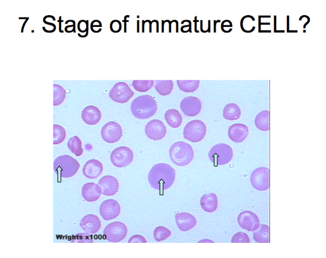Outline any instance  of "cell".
<instances>
[{
	"label": "cell",
	"instance_id": "cell-29",
	"mask_svg": "<svg viewBox=\"0 0 326 258\" xmlns=\"http://www.w3.org/2000/svg\"><path fill=\"white\" fill-rule=\"evenodd\" d=\"M68 147L76 157H80L83 155L84 151L82 147V141L79 137L74 136L70 139L68 142Z\"/></svg>",
	"mask_w": 326,
	"mask_h": 258
},
{
	"label": "cell",
	"instance_id": "cell-2",
	"mask_svg": "<svg viewBox=\"0 0 326 258\" xmlns=\"http://www.w3.org/2000/svg\"><path fill=\"white\" fill-rule=\"evenodd\" d=\"M158 110L157 102L152 96L140 95L131 103V110L134 117L145 120L154 116Z\"/></svg>",
	"mask_w": 326,
	"mask_h": 258
},
{
	"label": "cell",
	"instance_id": "cell-19",
	"mask_svg": "<svg viewBox=\"0 0 326 258\" xmlns=\"http://www.w3.org/2000/svg\"><path fill=\"white\" fill-rule=\"evenodd\" d=\"M103 164L98 160L93 159L85 163L83 169L84 176L89 179H95L102 174Z\"/></svg>",
	"mask_w": 326,
	"mask_h": 258
},
{
	"label": "cell",
	"instance_id": "cell-35",
	"mask_svg": "<svg viewBox=\"0 0 326 258\" xmlns=\"http://www.w3.org/2000/svg\"><path fill=\"white\" fill-rule=\"evenodd\" d=\"M72 242H77V243H93V237L91 234L87 233H80L73 236Z\"/></svg>",
	"mask_w": 326,
	"mask_h": 258
},
{
	"label": "cell",
	"instance_id": "cell-23",
	"mask_svg": "<svg viewBox=\"0 0 326 258\" xmlns=\"http://www.w3.org/2000/svg\"><path fill=\"white\" fill-rule=\"evenodd\" d=\"M200 205L202 209L207 212H213L218 207V200L216 195L212 192H210L203 195L200 199Z\"/></svg>",
	"mask_w": 326,
	"mask_h": 258
},
{
	"label": "cell",
	"instance_id": "cell-16",
	"mask_svg": "<svg viewBox=\"0 0 326 258\" xmlns=\"http://www.w3.org/2000/svg\"><path fill=\"white\" fill-rule=\"evenodd\" d=\"M98 185L102 189V193L106 196H114L119 189L118 181L113 176L102 177L99 181Z\"/></svg>",
	"mask_w": 326,
	"mask_h": 258
},
{
	"label": "cell",
	"instance_id": "cell-9",
	"mask_svg": "<svg viewBox=\"0 0 326 258\" xmlns=\"http://www.w3.org/2000/svg\"><path fill=\"white\" fill-rule=\"evenodd\" d=\"M134 160V153L127 147H119L112 152L111 161L115 166L122 168L132 163Z\"/></svg>",
	"mask_w": 326,
	"mask_h": 258
},
{
	"label": "cell",
	"instance_id": "cell-32",
	"mask_svg": "<svg viewBox=\"0 0 326 258\" xmlns=\"http://www.w3.org/2000/svg\"><path fill=\"white\" fill-rule=\"evenodd\" d=\"M67 137V132L63 126L59 125H53V144H60Z\"/></svg>",
	"mask_w": 326,
	"mask_h": 258
},
{
	"label": "cell",
	"instance_id": "cell-11",
	"mask_svg": "<svg viewBox=\"0 0 326 258\" xmlns=\"http://www.w3.org/2000/svg\"><path fill=\"white\" fill-rule=\"evenodd\" d=\"M122 134L121 126L115 121L107 122L101 130V136L103 140L110 144L115 143L121 140Z\"/></svg>",
	"mask_w": 326,
	"mask_h": 258
},
{
	"label": "cell",
	"instance_id": "cell-39",
	"mask_svg": "<svg viewBox=\"0 0 326 258\" xmlns=\"http://www.w3.org/2000/svg\"><path fill=\"white\" fill-rule=\"evenodd\" d=\"M110 29L112 32L117 33L121 31L122 29V24L118 20H114L111 23Z\"/></svg>",
	"mask_w": 326,
	"mask_h": 258
},
{
	"label": "cell",
	"instance_id": "cell-43",
	"mask_svg": "<svg viewBox=\"0 0 326 258\" xmlns=\"http://www.w3.org/2000/svg\"><path fill=\"white\" fill-rule=\"evenodd\" d=\"M191 24H189L188 25H186V26L184 25L181 28V31L182 32L184 33L185 30L186 28V30H187V32H189V28L191 29Z\"/></svg>",
	"mask_w": 326,
	"mask_h": 258
},
{
	"label": "cell",
	"instance_id": "cell-26",
	"mask_svg": "<svg viewBox=\"0 0 326 258\" xmlns=\"http://www.w3.org/2000/svg\"><path fill=\"white\" fill-rule=\"evenodd\" d=\"M255 125L257 128L263 132L270 130V111L265 110L259 113L255 118Z\"/></svg>",
	"mask_w": 326,
	"mask_h": 258
},
{
	"label": "cell",
	"instance_id": "cell-22",
	"mask_svg": "<svg viewBox=\"0 0 326 258\" xmlns=\"http://www.w3.org/2000/svg\"><path fill=\"white\" fill-rule=\"evenodd\" d=\"M83 198L89 202L96 201L102 194V189L98 184L94 183L85 184L82 188Z\"/></svg>",
	"mask_w": 326,
	"mask_h": 258
},
{
	"label": "cell",
	"instance_id": "cell-20",
	"mask_svg": "<svg viewBox=\"0 0 326 258\" xmlns=\"http://www.w3.org/2000/svg\"><path fill=\"white\" fill-rule=\"evenodd\" d=\"M81 118L89 125H95L102 118V114L98 107L91 105L85 108L81 113Z\"/></svg>",
	"mask_w": 326,
	"mask_h": 258
},
{
	"label": "cell",
	"instance_id": "cell-40",
	"mask_svg": "<svg viewBox=\"0 0 326 258\" xmlns=\"http://www.w3.org/2000/svg\"><path fill=\"white\" fill-rule=\"evenodd\" d=\"M129 243H146L145 238L140 235H135L132 236L129 241Z\"/></svg>",
	"mask_w": 326,
	"mask_h": 258
},
{
	"label": "cell",
	"instance_id": "cell-38",
	"mask_svg": "<svg viewBox=\"0 0 326 258\" xmlns=\"http://www.w3.org/2000/svg\"><path fill=\"white\" fill-rule=\"evenodd\" d=\"M102 28V24L99 20H94L92 22L91 29L92 31L94 33H98L101 32Z\"/></svg>",
	"mask_w": 326,
	"mask_h": 258
},
{
	"label": "cell",
	"instance_id": "cell-10",
	"mask_svg": "<svg viewBox=\"0 0 326 258\" xmlns=\"http://www.w3.org/2000/svg\"><path fill=\"white\" fill-rule=\"evenodd\" d=\"M134 92L129 85L125 82L116 83L110 91L109 95L112 101L119 103H125L133 97Z\"/></svg>",
	"mask_w": 326,
	"mask_h": 258
},
{
	"label": "cell",
	"instance_id": "cell-36",
	"mask_svg": "<svg viewBox=\"0 0 326 258\" xmlns=\"http://www.w3.org/2000/svg\"><path fill=\"white\" fill-rule=\"evenodd\" d=\"M231 242L232 243H250V238L246 233L239 232L233 236Z\"/></svg>",
	"mask_w": 326,
	"mask_h": 258
},
{
	"label": "cell",
	"instance_id": "cell-14",
	"mask_svg": "<svg viewBox=\"0 0 326 258\" xmlns=\"http://www.w3.org/2000/svg\"><path fill=\"white\" fill-rule=\"evenodd\" d=\"M145 131L147 137L153 141L162 140L167 132L164 123L158 119H154L147 123Z\"/></svg>",
	"mask_w": 326,
	"mask_h": 258
},
{
	"label": "cell",
	"instance_id": "cell-28",
	"mask_svg": "<svg viewBox=\"0 0 326 258\" xmlns=\"http://www.w3.org/2000/svg\"><path fill=\"white\" fill-rule=\"evenodd\" d=\"M174 84L172 80H157L155 88L158 93L163 96H166L172 93Z\"/></svg>",
	"mask_w": 326,
	"mask_h": 258
},
{
	"label": "cell",
	"instance_id": "cell-34",
	"mask_svg": "<svg viewBox=\"0 0 326 258\" xmlns=\"http://www.w3.org/2000/svg\"><path fill=\"white\" fill-rule=\"evenodd\" d=\"M171 235L170 231L164 226H159L155 229L154 237L155 240L158 242L165 240Z\"/></svg>",
	"mask_w": 326,
	"mask_h": 258
},
{
	"label": "cell",
	"instance_id": "cell-21",
	"mask_svg": "<svg viewBox=\"0 0 326 258\" xmlns=\"http://www.w3.org/2000/svg\"><path fill=\"white\" fill-rule=\"evenodd\" d=\"M175 218L177 225L181 232H188L195 227L197 224L196 218L188 213H177Z\"/></svg>",
	"mask_w": 326,
	"mask_h": 258
},
{
	"label": "cell",
	"instance_id": "cell-31",
	"mask_svg": "<svg viewBox=\"0 0 326 258\" xmlns=\"http://www.w3.org/2000/svg\"><path fill=\"white\" fill-rule=\"evenodd\" d=\"M66 98L64 88L59 84H53V106H58L63 103Z\"/></svg>",
	"mask_w": 326,
	"mask_h": 258
},
{
	"label": "cell",
	"instance_id": "cell-3",
	"mask_svg": "<svg viewBox=\"0 0 326 258\" xmlns=\"http://www.w3.org/2000/svg\"><path fill=\"white\" fill-rule=\"evenodd\" d=\"M169 156L174 164L184 167L191 163L194 158V151L191 145L180 141L174 142L170 147Z\"/></svg>",
	"mask_w": 326,
	"mask_h": 258
},
{
	"label": "cell",
	"instance_id": "cell-5",
	"mask_svg": "<svg viewBox=\"0 0 326 258\" xmlns=\"http://www.w3.org/2000/svg\"><path fill=\"white\" fill-rule=\"evenodd\" d=\"M233 151L230 145L220 143L212 147L208 156L214 166L216 167L230 163L233 157Z\"/></svg>",
	"mask_w": 326,
	"mask_h": 258
},
{
	"label": "cell",
	"instance_id": "cell-24",
	"mask_svg": "<svg viewBox=\"0 0 326 258\" xmlns=\"http://www.w3.org/2000/svg\"><path fill=\"white\" fill-rule=\"evenodd\" d=\"M165 120L172 128H179L182 123V117L180 112L176 109H170L166 111Z\"/></svg>",
	"mask_w": 326,
	"mask_h": 258
},
{
	"label": "cell",
	"instance_id": "cell-42",
	"mask_svg": "<svg viewBox=\"0 0 326 258\" xmlns=\"http://www.w3.org/2000/svg\"><path fill=\"white\" fill-rule=\"evenodd\" d=\"M233 24L232 22L230 21L226 20L224 21L222 23V26H221V28H222V31L225 33H227V28H232Z\"/></svg>",
	"mask_w": 326,
	"mask_h": 258
},
{
	"label": "cell",
	"instance_id": "cell-27",
	"mask_svg": "<svg viewBox=\"0 0 326 258\" xmlns=\"http://www.w3.org/2000/svg\"><path fill=\"white\" fill-rule=\"evenodd\" d=\"M257 232L254 234V239L258 243H269L270 227L265 224H262Z\"/></svg>",
	"mask_w": 326,
	"mask_h": 258
},
{
	"label": "cell",
	"instance_id": "cell-37",
	"mask_svg": "<svg viewBox=\"0 0 326 258\" xmlns=\"http://www.w3.org/2000/svg\"><path fill=\"white\" fill-rule=\"evenodd\" d=\"M77 29L82 33H78L77 35L80 38H85L89 34V21L81 20L77 24Z\"/></svg>",
	"mask_w": 326,
	"mask_h": 258
},
{
	"label": "cell",
	"instance_id": "cell-4",
	"mask_svg": "<svg viewBox=\"0 0 326 258\" xmlns=\"http://www.w3.org/2000/svg\"><path fill=\"white\" fill-rule=\"evenodd\" d=\"M80 167L79 162L70 156H59L54 161V171L61 178H70L74 176Z\"/></svg>",
	"mask_w": 326,
	"mask_h": 258
},
{
	"label": "cell",
	"instance_id": "cell-44",
	"mask_svg": "<svg viewBox=\"0 0 326 258\" xmlns=\"http://www.w3.org/2000/svg\"><path fill=\"white\" fill-rule=\"evenodd\" d=\"M61 18H62V17L60 16L59 17V32L60 33H64L63 30H62V28H61V26H61V23H63L64 21L61 20Z\"/></svg>",
	"mask_w": 326,
	"mask_h": 258
},
{
	"label": "cell",
	"instance_id": "cell-8",
	"mask_svg": "<svg viewBox=\"0 0 326 258\" xmlns=\"http://www.w3.org/2000/svg\"><path fill=\"white\" fill-rule=\"evenodd\" d=\"M251 183L255 189L264 191L270 188V169L262 167L256 168L251 176Z\"/></svg>",
	"mask_w": 326,
	"mask_h": 258
},
{
	"label": "cell",
	"instance_id": "cell-41",
	"mask_svg": "<svg viewBox=\"0 0 326 258\" xmlns=\"http://www.w3.org/2000/svg\"><path fill=\"white\" fill-rule=\"evenodd\" d=\"M71 24L67 25V26H66L65 28V32H67L68 33H70L72 32L76 33V29H75L76 23L73 20H71Z\"/></svg>",
	"mask_w": 326,
	"mask_h": 258
},
{
	"label": "cell",
	"instance_id": "cell-12",
	"mask_svg": "<svg viewBox=\"0 0 326 258\" xmlns=\"http://www.w3.org/2000/svg\"><path fill=\"white\" fill-rule=\"evenodd\" d=\"M239 225L241 228L250 232H254L259 229L260 220L257 215L250 211H244L238 216Z\"/></svg>",
	"mask_w": 326,
	"mask_h": 258
},
{
	"label": "cell",
	"instance_id": "cell-17",
	"mask_svg": "<svg viewBox=\"0 0 326 258\" xmlns=\"http://www.w3.org/2000/svg\"><path fill=\"white\" fill-rule=\"evenodd\" d=\"M249 134V129L243 124H234L231 125L228 130V136L233 141L240 143L246 140Z\"/></svg>",
	"mask_w": 326,
	"mask_h": 258
},
{
	"label": "cell",
	"instance_id": "cell-25",
	"mask_svg": "<svg viewBox=\"0 0 326 258\" xmlns=\"http://www.w3.org/2000/svg\"><path fill=\"white\" fill-rule=\"evenodd\" d=\"M241 116V110L239 107L234 103L228 104L223 110V117L227 120H237Z\"/></svg>",
	"mask_w": 326,
	"mask_h": 258
},
{
	"label": "cell",
	"instance_id": "cell-13",
	"mask_svg": "<svg viewBox=\"0 0 326 258\" xmlns=\"http://www.w3.org/2000/svg\"><path fill=\"white\" fill-rule=\"evenodd\" d=\"M101 216L106 221L112 220L117 218L121 212V206L114 199L105 200L99 208Z\"/></svg>",
	"mask_w": 326,
	"mask_h": 258
},
{
	"label": "cell",
	"instance_id": "cell-1",
	"mask_svg": "<svg viewBox=\"0 0 326 258\" xmlns=\"http://www.w3.org/2000/svg\"><path fill=\"white\" fill-rule=\"evenodd\" d=\"M176 170L168 164L159 163L153 165L148 175L151 188L163 191L171 188L175 182Z\"/></svg>",
	"mask_w": 326,
	"mask_h": 258
},
{
	"label": "cell",
	"instance_id": "cell-18",
	"mask_svg": "<svg viewBox=\"0 0 326 258\" xmlns=\"http://www.w3.org/2000/svg\"><path fill=\"white\" fill-rule=\"evenodd\" d=\"M80 225L85 233L91 235L95 234L98 233L100 229L101 221L97 215L87 214L81 219Z\"/></svg>",
	"mask_w": 326,
	"mask_h": 258
},
{
	"label": "cell",
	"instance_id": "cell-6",
	"mask_svg": "<svg viewBox=\"0 0 326 258\" xmlns=\"http://www.w3.org/2000/svg\"><path fill=\"white\" fill-rule=\"evenodd\" d=\"M207 126L203 121L199 120H192L185 127L184 136L186 140L189 141L198 142L204 140L207 134Z\"/></svg>",
	"mask_w": 326,
	"mask_h": 258
},
{
	"label": "cell",
	"instance_id": "cell-15",
	"mask_svg": "<svg viewBox=\"0 0 326 258\" xmlns=\"http://www.w3.org/2000/svg\"><path fill=\"white\" fill-rule=\"evenodd\" d=\"M182 112L186 116L195 117L200 113L202 103L199 98L193 96L185 98L180 103Z\"/></svg>",
	"mask_w": 326,
	"mask_h": 258
},
{
	"label": "cell",
	"instance_id": "cell-33",
	"mask_svg": "<svg viewBox=\"0 0 326 258\" xmlns=\"http://www.w3.org/2000/svg\"><path fill=\"white\" fill-rule=\"evenodd\" d=\"M153 80H134L133 86L134 89L139 92H146L152 88Z\"/></svg>",
	"mask_w": 326,
	"mask_h": 258
},
{
	"label": "cell",
	"instance_id": "cell-7",
	"mask_svg": "<svg viewBox=\"0 0 326 258\" xmlns=\"http://www.w3.org/2000/svg\"><path fill=\"white\" fill-rule=\"evenodd\" d=\"M127 233V227L125 223L116 221L108 225L104 230L103 234L107 241L118 242L126 237Z\"/></svg>",
	"mask_w": 326,
	"mask_h": 258
},
{
	"label": "cell",
	"instance_id": "cell-30",
	"mask_svg": "<svg viewBox=\"0 0 326 258\" xmlns=\"http://www.w3.org/2000/svg\"><path fill=\"white\" fill-rule=\"evenodd\" d=\"M180 90L186 93L195 92L200 86L199 80H177Z\"/></svg>",
	"mask_w": 326,
	"mask_h": 258
}]
</instances>
